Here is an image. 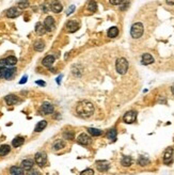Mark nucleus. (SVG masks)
<instances>
[{"instance_id":"nucleus-7","label":"nucleus","mask_w":174,"mask_h":175,"mask_svg":"<svg viewBox=\"0 0 174 175\" xmlns=\"http://www.w3.org/2000/svg\"><path fill=\"white\" fill-rule=\"evenodd\" d=\"M96 167H97V170H99V172H106V171L109 170L110 164L108 161L101 160V161H97V162H96Z\"/></svg>"},{"instance_id":"nucleus-3","label":"nucleus","mask_w":174,"mask_h":175,"mask_svg":"<svg viewBox=\"0 0 174 175\" xmlns=\"http://www.w3.org/2000/svg\"><path fill=\"white\" fill-rule=\"evenodd\" d=\"M143 25L141 22H136L132 26V29H130V35L134 37V39H139L142 36L143 34Z\"/></svg>"},{"instance_id":"nucleus-2","label":"nucleus","mask_w":174,"mask_h":175,"mask_svg":"<svg viewBox=\"0 0 174 175\" xmlns=\"http://www.w3.org/2000/svg\"><path fill=\"white\" fill-rule=\"evenodd\" d=\"M115 68H116V72L121 75L126 74V72L128 71V61L125 58H119L115 63Z\"/></svg>"},{"instance_id":"nucleus-11","label":"nucleus","mask_w":174,"mask_h":175,"mask_svg":"<svg viewBox=\"0 0 174 175\" xmlns=\"http://www.w3.org/2000/svg\"><path fill=\"white\" fill-rule=\"evenodd\" d=\"M6 103L8 104V105H16L17 103H19V98L17 97L16 95H13V94H10L8 95V96H6Z\"/></svg>"},{"instance_id":"nucleus-32","label":"nucleus","mask_w":174,"mask_h":175,"mask_svg":"<svg viewBox=\"0 0 174 175\" xmlns=\"http://www.w3.org/2000/svg\"><path fill=\"white\" fill-rule=\"evenodd\" d=\"M138 163L140 164V166H142V167H144V166H147V164L150 163V159L145 158V157H140L139 158V160H138Z\"/></svg>"},{"instance_id":"nucleus-21","label":"nucleus","mask_w":174,"mask_h":175,"mask_svg":"<svg viewBox=\"0 0 174 175\" xmlns=\"http://www.w3.org/2000/svg\"><path fill=\"white\" fill-rule=\"evenodd\" d=\"M44 48H45V43L42 40H37V42L34 43V49L37 51H42Z\"/></svg>"},{"instance_id":"nucleus-25","label":"nucleus","mask_w":174,"mask_h":175,"mask_svg":"<svg viewBox=\"0 0 174 175\" xmlns=\"http://www.w3.org/2000/svg\"><path fill=\"white\" fill-rule=\"evenodd\" d=\"M87 8H88V11L94 13V12H96V10H97V3H96V1H94V0H91L90 2L88 3Z\"/></svg>"},{"instance_id":"nucleus-45","label":"nucleus","mask_w":174,"mask_h":175,"mask_svg":"<svg viewBox=\"0 0 174 175\" xmlns=\"http://www.w3.org/2000/svg\"><path fill=\"white\" fill-rule=\"evenodd\" d=\"M61 78H62V76L60 75L59 77H58V79H57V84H60V82H61Z\"/></svg>"},{"instance_id":"nucleus-22","label":"nucleus","mask_w":174,"mask_h":175,"mask_svg":"<svg viewBox=\"0 0 174 175\" xmlns=\"http://www.w3.org/2000/svg\"><path fill=\"white\" fill-rule=\"evenodd\" d=\"M35 32L37 34H40V35H43L46 32V29L44 27V25L41 24V22H37V25H35Z\"/></svg>"},{"instance_id":"nucleus-18","label":"nucleus","mask_w":174,"mask_h":175,"mask_svg":"<svg viewBox=\"0 0 174 175\" xmlns=\"http://www.w3.org/2000/svg\"><path fill=\"white\" fill-rule=\"evenodd\" d=\"M15 74H16V68L15 67H12V68H6V80H11L12 78L14 77Z\"/></svg>"},{"instance_id":"nucleus-42","label":"nucleus","mask_w":174,"mask_h":175,"mask_svg":"<svg viewBox=\"0 0 174 175\" xmlns=\"http://www.w3.org/2000/svg\"><path fill=\"white\" fill-rule=\"evenodd\" d=\"M26 81H27V76H24V77L22 78V80L19 81V84H26Z\"/></svg>"},{"instance_id":"nucleus-13","label":"nucleus","mask_w":174,"mask_h":175,"mask_svg":"<svg viewBox=\"0 0 174 175\" xmlns=\"http://www.w3.org/2000/svg\"><path fill=\"white\" fill-rule=\"evenodd\" d=\"M77 141H78L79 144L81 145H88L89 143H90V137L88 136V135H86V133H81L80 136L78 137V139H77Z\"/></svg>"},{"instance_id":"nucleus-33","label":"nucleus","mask_w":174,"mask_h":175,"mask_svg":"<svg viewBox=\"0 0 174 175\" xmlns=\"http://www.w3.org/2000/svg\"><path fill=\"white\" fill-rule=\"evenodd\" d=\"M18 6H19L20 9H26L29 6V1L28 0H22V1H19L18 2Z\"/></svg>"},{"instance_id":"nucleus-27","label":"nucleus","mask_w":174,"mask_h":175,"mask_svg":"<svg viewBox=\"0 0 174 175\" xmlns=\"http://www.w3.org/2000/svg\"><path fill=\"white\" fill-rule=\"evenodd\" d=\"M10 151H11V147L9 146V145H1L0 146V156H6L10 153Z\"/></svg>"},{"instance_id":"nucleus-20","label":"nucleus","mask_w":174,"mask_h":175,"mask_svg":"<svg viewBox=\"0 0 174 175\" xmlns=\"http://www.w3.org/2000/svg\"><path fill=\"white\" fill-rule=\"evenodd\" d=\"M11 175H24V169L19 167H12L10 169Z\"/></svg>"},{"instance_id":"nucleus-46","label":"nucleus","mask_w":174,"mask_h":175,"mask_svg":"<svg viewBox=\"0 0 174 175\" xmlns=\"http://www.w3.org/2000/svg\"><path fill=\"white\" fill-rule=\"evenodd\" d=\"M171 91H172V93H173V95H174V84L171 86Z\"/></svg>"},{"instance_id":"nucleus-8","label":"nucleus","mask_w":174,"mask_h":175,"mask_svg":"<svg viewBox=\"0 0 174 175\" xmlns=\"http://www.w3.org/2000/svg\"><path fill=\"white\" fill-rule=\"evenodd\" d=\"M78 29H79V24L76 20H70L66 24V30H68V32L73 33V32H76Z\"/></svg>"},{"instance_id":"nucleus-10","label":"nucleus","mask_w":174,"mask_h":175,"mask_svg":"<svg viewBox=\"0 0 174 175\" xmlns=\"http://www.w3.org/2000/svg\"><path fill=\"white\" fill-rule=\"evenodd\" d=\"M53 106L49 103H44L41 107V112L42 114H51L53 112Z\"/></svg>"},{"instance_id":"nucleus-38","label":"nucleus","mask_w":174,"mask_h":175,"mask_svg":"<svg viewBox=\"0 0 174 175\" xmlns=\"http://www.w3.org/2000/svg\"><path fill=\"white\" fill-rule=\"evenodd\" d=\"M28 175H40V172L37 170H29Z\"/></svg>"},{"instance_id":"nucleus-41","label":"nucleus","mask_w":174,"mask_h":175,"mask_svg":"<svg viewBox=\"0 0 174 175\" xmlns=\"http://www.w3.org/2000/svg\"><path fill=\"white\" fill-rule=\"evenodd\" d=\"M6 60H0V67H6Z\"/></svg>"},{"instance_id":"nucleus-34","label":"nucleus","mask_w":174,"mask_h":175,"mask_svg":"<svg viewBox=\"0 0 174 175\" xmlns=\"http://www.w3.org/2000/svg\"><path fill=\"white\" fill-rule=\"evenodd\" d=\"M80 175H94V171L92 169H86L84 171H82Z\"/></svg>"},{"instance_id":"nucleus-16","label":"nucleus","mask_w":174,"mask_h":175,"mask_svg":"<svg viewBox=\"0 0 174 175\" xmlns=\"http://www.w3.org/2000/svg\"><path fill=\"white\" fill-rule=\"evenodd\" d=\"M53 62H55V57L53 56H46L45 58L43 59V65L46 67H51V65L53 64Z\"/></svg>"},{"instance_id":"nucleus-40","label":"nucleus","mask_w":174,"mask_h":175,"mask_svg":"<svg viewBox=\"0 0 174 175\" xmlns=\"http://www.w3.org/2000/svg\"><path fill=\"white\" fill-rule=\"evenodd\" d=\"M74 10H75V6H70V9H68V15L72 14V13H73Z\"/></svg>"},{"instance_id":"nucleus-19","label":"nucleus","mask_w":174,"mask_h":175,"mask_svg":"<svg viewBox=\"0 0 174 175\" xmlns=\"http://www.w3.org/2000/svg\"><path fill=\"white\" fill-rule=\"evenodd\" d=\"M24 142H25V139H24L23 137H16L12 141V145H13V147H19L20 145L24 144Z\"/></svg>"},{"instance_id":"nucleus-6","label":"nucleus","mask_w":174,"mask_h":175,"mask_svg":"<svg viewBox=\"0 0 174 175\" xmlns=\"http://www.w3.org/2000/svg\"><path fill=\"white\" fill-rule=\"evenodd\" d=\"M172 161H173V148L169 147L163 155V162L165 164H171Z\"/></svg>"},{"instance_id":"nucleus-37","label":"nucleus","mask_w":174,"mask_h":175,"mask_svg":"<svg viewBox=\"0 0 174 175\" xmlns=\"http://www.w3.org/2000/svg\"><path fill=\"white\" fill-rule=\"evenodd\" d=\"M64 138H65V139L72 140L74 138V133H64Z\"/></svg>"},{"instance_id":"nucleus-15","label":"nucleus","mask_w":174,"mask_h":175,"mask_svg":"<svg viewBox=\"0 0 174 175\" xmlns=\"http://www.w3.org/2000/svg\"><path fill=\"white\" fill-rule=\"evenodd\" d=\"M154 62V58L150 55V53H144L142 56V59H141V63L143 65H149V64H152Z\"/></svg>"},{"instance_id":"nucleus-36","label":"nucleus","mask_w":174,"mask_h":175,"mask_svg":"<svg viewBox=\"0 0 174 175\" xmlns=\"http://www.w3.org/2000/svg\"><path fill=\"white\" fill-rule=\"evenodd\" d=\"M110 3L113 4V6H119V4H122L124 0H109Z\"/></svg>"},{"instance_id":"nucleus-12","label":"nucleus","mask_w":174,"mask_h":175,"mask_svg":"<svg viewBox=\"0 0 174 175\" xmlns=\"http://www.w3.org/2000/svg\"><path fill=\"white\" fill-rule=\"evenodd\" d=\"M19 15H20V11L17 8H11L6 11V16L9 18H15V17H18Z\"/></svg>"},{"instance_id":"nucleus-24","label":"nucleus","mask_w":174,"mask_h":175,"mask_svg":"<svg viewBox=\"0 0 174 175\" xmlns=\"http://www.w3.org/2000/svg\"><path fill=\"white\" fill-rule=\"evenodd\" d=\"M47 126V122L46 121H41V122H39L37 124V126H35V129H34V131H37V133H40V131H42L43 129H45V127Z\"/></svg>"},{"instance_id":"nucleus-1","label":"nucleus","mask_w":174,"mask_h":175,"mask_svg":"<svg viewBox=\"0 0 174 175\" xmlns=\"http://www.w3.org/2000/svg\"><path fill=\"white\" fill-rule=\"evenodd\" d=\"M76 112L79 117L88 119L94 113V106L88 100H82V102H79L76 106Z\"/></svg>"},{"instance_id":"nucleus-35","label":"nucleus","mask_w":174,"mask_h":175,"mask_svg":"<svg viewBox=\"0 0 174 175\" xmlns=\"http://www.w3.org/2000/svg\"><path fill=\"white\" fill-rule=\"evenodd\" d=\"M6 72V67H0V79L4 78Z\"/></svg>"},{"instance_id":"nucleus-9","label":"nucleus","mask_w":174,"mask_h":175,"mask_svg":"<svg viewBox=\"0 0 174 175\" xmlns=\"http://www.w3.org/2000/svg\"><path fill=\"white\" fill-rule=\"evenodd\" d=\"M44 27H45L46 31L53 30V28H55V19H53V17L51 16L46 17L45 22H44Z\"/></svg>"},{"instance_id":"nucleus-4","label":"nucleus","mask_w":174,"mask_h":175,"mask_svg":"<svg viewBox=\"0 0 174 175\" xmlns=\"http://www.w3.org/2000/svg\"><path fill=\"white\" fill-rule=\"evenodd\" d=\"M34 160H35V162L39 164L40 167H44V166L46 164V162H47V155H46L44 152L37 153Z\"/></svg>"},{"instance_id":"nucleus-23","label":"nucleus","mask_w":174,"mask_h":175,"mask_svg":"<svg viewBox=\"0 0 174 175\" xmlns=\"http://www.w3.org/2000/svg\"><path fill=\"white\" fill-rule=\"evenodd\" d=\"M121 163L123 167H129L132 163V158L130 156H124L121 160Z\"/></svg>"},{"instance_id":"nucleus-44","label":"nucleus","mask_w":174,"mask_h":175,"mask_svg":"<svg viewBox=\"0 0 174 175\" xmlns=\"http://www.w3.org/2000/svg\"><path fill=\"white\" fill-rule=\"evenodd\" d=\"M37 84H40V86H45V82H44V81H40V80H37Z\"/></svg>"},{"instance_id":"nucleus-5","label":"nucleus","mask_w":174,"mask_h":175,"mask_svg":"<svg viewBox=\"0 0 174 175\" xmlns=\"http://www.w3.org/2000/svg\"><path fill=\"white\" fill-rule=\"evenodd\" d=\"M124 122L127 123V124H132V123L136 122L137 120V112L134 111V110H130V111L126 112L125 115L123 117Z\"/></svg>"},{"instance_id":"nucleus-17","label":"nucleus","mask_w":174,"mask_h":175,"mask_svg":"<svg viewBox=\"0 0 174 175\" xmlns=\"http://www.w3.org/2000/svg\"><path fill=\"white\" fill-rule=\"evenodd\" d=\"M32 167H33V161L30 160V159H25V160H23V162H22V168H23L24 170H26V171L31 170Z\"/></svg>"},{"instance_id":"nucleus-43","label":"nucleus","mask_w":174,"mask_h":175,"mask_svg":"<svg viewBox=\"0 0 174 175\" xmlns=\"http://www.w3.org/2000/svg\"><path fill=\"white\" fill-rule=\"evenodd\" d=\"M166 2L169 6H174V0H166Z\"/></svg>"},{"instance_id":"nucleus-29","label":"nucleus","mask_w":174,"mask_h":175,"mask_svg":"<svg viewBox=\"0 0 174 175\" xmlns=\"http://www.w3.org/2000/svg\"><path fill=\"white\" fill-rule=\"evenodd\" d=\"M6 65H9V66H14L15 64L17 63V59L14 56H10L6 59Z\"/></svg>"},{"instance_id":"nucleus-14","label":"nucleus","mask_w":174,"mask_h":175,"mask_svg":"<svg viewBox=\"0 0 174 175\" xmlns=\"http://www.w3.org/2000/svg\"><path fill=\"white\" fill-rule=\"evenodd\" d=\"M50 10L52 12H55V13H60L62 11V4L59 1L55 0V1H52L50 3Z\"/></svg>"},{"instance_id":"nucleus-30","label":"nucleus","mask_w":174,"mask_h":175,"mask_svg":"<svg viewBox=\"0 0 174 175\" xmlns=\"http://www.w3.org/2000/svg\"><path fill=\"white\" fill-rule=\"evenodd\" d=\"M89 133H91V136H94V137H97V136H101L103 131L99 130V129H96V128H89Z\"/></svg>"},{"instance_id":"nucleus-26","label":"nucleus","mask_w":174,"mask_h":175,"mask_svg":"<svg viewBox=\"0 0 174 175\" xmlns=\"http://www.w3.org/2000/svg\"><path fill=\"white\" fill-rule=\"evenodd\" d=\"M118 34H119V29L116 28V27H111V28L108 30V36L111 37V39L118 36Z\"/></svg>"},{"instance_id":"nucleus-28","label":"nucleus","mask_w":174,"mask_h":175,"mask_svg":"<svg viewBox=\"0 0 174 175\" xmlns=\"http://www.w3.org/2000/svg\"><path fill=\"white\" fill-rule=\"evenodd\" d=\"M107 138L110 139L111 141H115V139H116V129H114V128L110 129L107 133Z\"/></svg>"},{"instance_id":"nucleus-31","label":"nucleus","mask_w":174,"mask_h":175,"mask_svg":"<svg viewBox=\"0 0 174 175\" xmlns=\"http://www.w3.org/2000/svg\"><path fill=\"white\" fill-rule=\"evenodd\" d=\"M63 147H65V143L63 140H60V141L56 142L55 144H53V148L55 150H61V148H63Z\"/></svg>"},{"instance_id":"nucleus-39","label":"nucleus","mask_w":174,"mask_h":175,"mask_svg":"<svg viewBox=\"0 0 174 175\" xmlns=\"http://www.w3.org/2000/svg\"><path fill=\"white\" fill-rule=\"evenodd\" d=\"M42 8H43V11H44V12H48V10L50 9V6H48V3L45 2L44 4H43Z\"/></svg>"}]
</instances>
